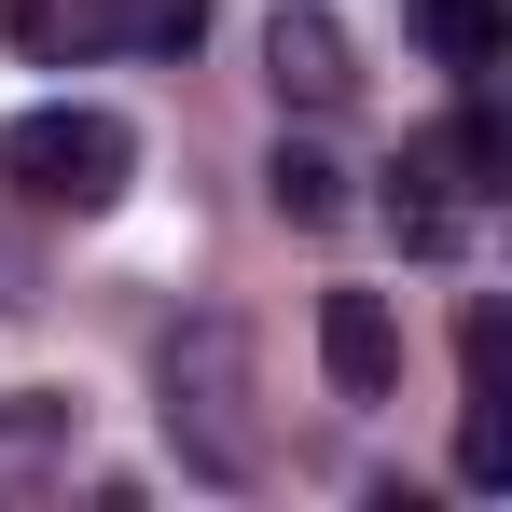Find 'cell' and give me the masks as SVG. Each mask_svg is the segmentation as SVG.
<instances>
[{
    "label": "cell",
    "mask_w": 512,
    "mask_h": 512,
    "mask_svg": "<svg viewBox=\"0 0 512 512\" xmlns=\"http://www.w3.org/2000/svg\"><path fill=\"white\" fill-rule=\"evenodd\" d=\"M167 443H180V471H208V485H250L263 471V388H250V333L236 319H180L167 333Z\"/></svg>",
    "instance_id": "cell-1"
},
{
    "label": "cell",
    "mask_w": 512,
    "mask_h": 512,
    "mask_svg": "<svg viewBox=\"0 0 512 512\" xmlns=\"http://www.w3.org/2000/svg\"><path fill=\"white\" fill-rule=\"evenodd\" d=\"M0 167H14L28 208H111V194L139 180V125L97 111V97H42V111L0 125Z\"/></svg>",
    "instance_id": "cell-2"
},
{
    "label": "cell",
    "mask_w": 512,
    "mask_h": 512,
    "mask_svg": "<svg viewBox=\"0 0 512 512\" xmlns=\"http://www.w3.org/2000/svg\"><path fill=\"white\" fill-rule=\"evenodd\" d=\"M319 360H333L346 402H388V388H402V319H388V291H319Z\"/></svg>",
    "instance_id": "cell-3"
},
{
    "label": "cell",
    "mask_w": 512,
    "mask_h": 512,
    "mask_svg": "<svg viewBox=\"0 0 512 512\" xmlns=\"http://www.w3.org/2000/svg\"><path fill=\"white\" fill-rule=\"evenodd\" d=\"M263 70H277V97H305V111H346V97H360V70H346V28H333V14H305V0H277Z\"/></svg>",
    "instance_id": "cell-4"
},
{
    "label": "cell",
    "mask_w": 512,
    "mask_h": 512,
    "mask_svg": "<svg viewBox=\"0 0 512 512\" xmlns=\"http://www.w3.org/2000/svg\"><path fill=\"white\" fill-rule=\"evenodd\" d=\"M416 28H429V56H443L457 84H485V70H499V42H512L499 0H416Z\"/></svg>",
    "instance_id": "cell-5"
},
{
    "label": "cell",
    "mask_w": 512,
    "mask_h": 512,
    "mask_svg": "<svg viewBox=\"0 0 512 512\" xmlns=\"http://www.w3.org/2000/svg\"><path fill=\"white\" fill-rule=\"evenodd\" d=\"M416 167L443 180V194H499V167H512V139H499V111H457L443 139H416Z\"/></svg>",
    "instance_id": "cell-6"
},
{
    "label": "cell",
    "mask_w": 512,
    "mask_h": 512,
    "mask_svg": "<svg viewBox=\"0 0 512 512\" xmlns=\"http://www.w3.org/2000/svg\"><path fill=\"white\" fill-rule=\"evenodd\" d=\"M263 194H277V222H305V236H319V222L346 208V167L319 153V139H277V167H263Z\"/></svg>",
    "instance_id": "cell-7"
},
{
    "label": "cell",
    "mask_w": 512,
    "mask_h": 512,
    "mask_svg": "<svg viewBox=\"0 0 512 512\" xmlns=\"http://www.w3.org/2000/svg\"><path fill=\"white\" fill-rule=\"evenodd\" d=\"M111 42H139V56H194V42H208V0H111Z\"/></svg>",
    "instance_id": "cell-8"
},
{
    "label": "cell",
    "mask_w": 512,
    "mask_h": 512,
    "mask_svg": "<svg viewBox=\"0 0 512 512\" xmlns=\"http://www.w3.org/2000/svg\"><path fill=\"white\" fill-rule=\"evenodd\" d=\"M28 56H70V42H111V0H14Z\"/></svg>",
    "instance_id": "cell-9"
}]
</instances>
